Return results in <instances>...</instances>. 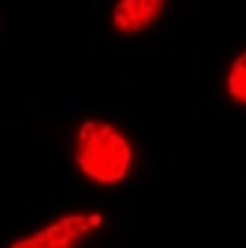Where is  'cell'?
<instances>
[{
	"mask_svg": "<svg viewBox=\"0 0 246 248\" xmlns=\"http://www.w3.org/2000/svg\"><path fill=\"white\" fill-rule=\"evenodd\" d=\"M224 94L231 105L246 109V47H241L224 70Z\"/></svg>",
	"mask_w": 246,
	"mask_h": 248,
	"instance_id": "cell-4",
	"label": "cell"
},
{
	"mask_svg": "<svg viewBox=\"0 0 246 248\" xmlns=\"http://www.w3.org/2000/svg\"><path fill=\"white\" fill-rule=\"evenodd\" d=\"M105 223L107 216L99 209H72L52 216L28 233L15 236L5 248H82L105 229Z\"/></svg>",
	"mask_w": 246,
	"mask_h": 248,
	"instance_id": "cell-2",
	"label": "cell"
},
{
	"mask_svg": "<svg viewBox=\"0 0 246 248\" xmlns=\"http://www.w3.org/2000/svg\"><path fill=\"white\" fill-rule=\"evenodd\" d=\"M169 0H112L110 28L119 37H137L152 30L164 17Z\"/></svg>",
	"mask_w": 246,
	"mask_h": 248,
	"instance_id": "cell-3",
	"label": "cell"
},
{
	"mask_svg": "<svg viewBox=\"0 0 246 248\" xmlns=\"http://www.w3.org/2000/svg\"><path fill=\"white\" fill-rule=\"evenodd\" d=\"M134 161V141L117 122L107 117H85L75 124L72 164L85 181L99 189H115L130 179Z\"/></svg>",
	"mask_w": 246,
	"mask_h": 248,
	"instance_id": "cell-1",
	"label": "cell"
}]
</instances>
